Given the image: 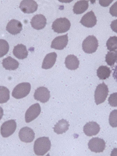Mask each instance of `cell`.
I'll return each instance as SVG.
<instances>
[{
  "mask_svg": "<svg viewBox=\"0 0 117 156\" xmlns=\"http://www.w3.org/2000/svg\"><path fill=\"white\" fill-rule=\"evenodd\" d=\"M51 147V141L48 137L39 138L34 142V153L37 155L44 156L49 151Z\"/></svg>",
  "mask_w": 117,
  "mask_h": 156,
  "instance_id": "cell-1",
  "label": "cell"
},
{
  "mask_svg": "<svg viewBox=\"0 0 117 156\" xmlns=\"http://www.w3.org/2000/svg\"><path fill=\"white\" fill-rule=\"evenodd\" d=\"M31 85L29 83H19L14 88L12 95L14 98L20 99L27 97L30 93Z\"/></svg>",
  "mask_w": 117,
  "mask_h": 156,
  "instance_id": "cell-2",
  "label": "cell"
},
{
  "mask_svg": "<svg viewBox=\"0 0 117 156\" xmlns=\"http://www.w3.org/2000/svg\"><path fill=\"white\" fill-rule=\"evenodd\" d=\"M70 27V22L66 18L57 19L52 25V29L54 32L58 33H65L69 30Z\"/></svg>",
  "mask_w": 117,
  "mask_h": 156,
  "instance_id": "cell-3",
  "label": "cell"
},
{
  "mask_svg": "<svg viewBox=\"0 0 117 156\" xmlns=\"http://www.w3.org/2000/svg\"><path fill=\"white\" fill-rule=\"evenodd\" d=\"M98 47V41L94 36H89L86 37L82 44L83 51L87 54L95 52Z\"/></svg>",
  "mask_w": 117,
  "mask_h": 156,
  "instance_id": "cell-4",
  "label": "cell"
},
{
  "mask_svg": "<svg viewBox=\"0 0 117 156\" xmlns=\"http://www.w3.org/2000/svg\"><path fill=\"white\" fill-rule=\"evenodd\" d=\"M108 89L104 83L97 86L94 93V100L97 105L104 102L108 95Z\"/></svg>",
  "mask_w": 117,
  "mask_h": 156,
  "instance_id": "cell-5",
  "label": "cell"
},
{
  "mask_svg": "<svg viewBox=\"0 0 117 156\" xmlns=\"http://www.w3.org/2000/svg\"><path fill=\"white\" fill-rule=\"evenodd\" d=\"M16 129V123L14 120L6 121L1 126V134L3 137H9L14 133Z\"/></svg>",
  "mask_w": 117,
  "mask_h": 156,
  "instance_id": "cell-6",
  "label": "cell"
},
{
  "mask_svg": "<svg viewBox=\"0 0 117 156\" xmlns=\"http://www.w3.org/2000/svg\"><path fill=\"white\" fill-rule=\"evenodd\" d=\"M88 146L91 151L96 153L103 152L105 148V143L103 139L93 138L89 141Z\"/></svg>",
  "mask_w": 117,
  "mask_h": 156,
  "instance_id": "cell-7",
  "label": "cell"
},
{
  "mask_svg": "<svg viewBox=\"0 0 117 156\" xmlns=\"http://www.w3.org/2000/svg\"><path fill=\"white\" fill-rule=\"evenodd\" d=\"M41 108L38 103L33 104L26 111L25 114V121L29 123L34 120L40 115Z\"/></svg>",
  "mask_w": 117,
  "mask_h": 156,
  "instance_id": "cell-8",
  "label": "cell"
},
{
  "mask_svg": "<svg viewBox=\"0 0 117 156\" xmlns=\"http://www.w3.org/2000/svg\"><path fill=\"white\" fill-rule=\"evenodd\" d=\"M35 134L31 128L26 126L20 129L19 136L21 141L25 143H31L35 138Z\"/></svg>",
  "mask_w": 117,
  "mask_h": 156,
  "instance_id": "cell-9",
  "label": "cell"
},
{
  "mask_svg": "<svg viewBox=\"0 0 117 156\" xmlns=\"http://www.w3.org/2000/svg\"><path fill=\"white\" fill-rule=\"evenodd\" d=\"M34 97L35 99L41 103H46L51 97L50 92L46 87H39L35 91Z\"/></svg>",
  "mask_w": 117,
  "mask_h": 156,
  "instance_id": "cell-10",
  "label": "cell"
},
{
  "mask_svg": "<svg viewBox=\"0 0 117 156\" xmlns=\"http://www.w3.org/2000/svg\"><path fill=\"white\" fill-rule=\"evenodd\" d=\"M19 8L25 13H32L36 12L38 5L34 0H23L20 4Z\"/></svg>",
  "mask_w": 117,
  "mask_h": 156,
  "instance_id": "cell-11",
  "label": "cell"
},
{
  "mask_svg": "<svg viewBox=\"0 0 117 156\" xmlns=\"http://www.w3.org/2000/svg\"><path fill=\"white\" fill-rule=\"evenodd\" d=\"M80 23L87 27L91 28L95 26L97 23V17L93 11L87 12L82 18Z\"/></svg>",
  "mask_w": 117,
  "mask_h": 156,
  "instance_id": "cell-12",
  "label": "cell"
},
{
  "mask_svg": "<svg viewBox=\"0 0 117 156\" xmlns=\"http://www.w3.org/2000/svg\"><path fill=\"white\" fill-rule=\"evenodd\" d=\"M68 41V34L58 36L54 39L51 45V48L55 49H63L67 45Z\"/></svg>",
  "mask_w": 117,
  "mask_h": 156,
  "instance_id": "cell-13",
  "label": "cell"
},
{
  "mask_svg": "<svg viewBox=\"0 0 117 156\" xmlns=\"http://www.w3.org/2000/svg\"><path fill=\"white\" fill-rule=\"evenodd\" d=\"M32 27L37 30L44 29L47 24V19L44 15L37 14L35 15L30 21Z\"/></svg>",
  "mask_w": 117,
  "mask_h": 156,
  "instance_id": "cell-14",
  "label": "cell"
},
{
  "mask_svg": "<svg viewBox=\"0 0 117 156\" xmlns=\"http://www.w3.org/2000/svg\"><path fill=\"white\" fill-rule=\"evenodd\" d=\"M99 125L95 122H87L83 126V131L86 136H91L98 134L100 131Z\"/></svg>",
  "mask_w": 117,
  "mask_h": 156,
  "instance_id": "cell-15",
  "label": "cell"
},
{
  "mask_svg": "<svg viewBox=\"0 0 117 156\" xmlns=\"http://www.w3.org/2000/svg\"><path fill=\"white\" fill-rule=\"evenodd\" d=\"M7 31L11 34L16 35L20 33L22 30V24L20 22L15 19H12L7 25Z\"/></svg>",
  "mask_w": 117,
  "mask_h": 156,
  "instance_id": "cell-16",
  "label": "cell"
},
{
  "mask_svg": "<svg viewBox=\"0 0 117 156\" xmlns=\"http://www.w3.org/2000/svg\"><path fill=\"white\" fill-rule=\"evenodd\" d=\"M57 54L55 52L47 54L43 61L42 68L44 69H49L53 66L56 61Z\"/></svg>",
  "mask_w": 117,
  "mask_h": 156,
  "instance_id": "cell-17",
  "label": "cell"
},
{
  "mask_svg": "<svg viewBox=\"0 0 117 156\" xmlns=\"http://www.w3.org/2000/svg\"><path fill=\"white\" fill-rule=\"evenodd\" d=\"M12 52L14 56L20 59L27 58L28 54L26 46L22 44H18L14 47Z\"/></svg>",
  "mask_w": 117,
  "mask_h": 156,
  "instance_id": "cell-18",
  "label": "cell"
},
{
  "mask_svg": "<svg viewBox=\"0 0 117 156\" xmlns=\"http://www.w3.org/2000/svg\"><path fill=\"white\" fill-rule=\"evenodd\" d=\"M2 66L5 69L8 70H15L19 68V62L11 56L4 58L2 62Z\"/></svg>",
  "mask_w": 117,
  "mask_h": 156,
  "instance_id": "cell-19",
  "label": "cell"
},
{
  "mask_svg": "<svg viewBox=\"0 0 117 156\" xmlns=\"http://www.w3.org/2000/svg\"><path fill=\"white\" fill-rule=\"evenodd\" d=\"M79 61L75 55H68L65 58V64L66 67L70 70H76L79 68Z\"/></svg>",
  "mask_w": 117,
  "mask_h": 156,
  "instance_id": "cell-20",
  "label": "cell"
},
{
  "mask_svg": "<svg viewBox=\"0 0 117 156\" xmlns=\"http://www.w3.org/2000/svg\"><path fill=\"white\" fill-rule=\"evenodd\" d=\"M69 122L66 120L62 119L58 121L53 128L54 132L57 134H62L69 129Z\"/></svg>",
  "mask_w": 117,
  "mask_h": 156,
  "instance_id": "cell-21",
  "label": "cell"
},
{
  "mask_svg": "<svg viewBox=\"0 0 117 156\" xmlns=\"http://www.w3.org/2000/svg\"><path fill=\"white\" fill-rule=\"evenodd\" d=\"M88 7L89 1H78L74 5L73 12L76 14H81L87 10Z\"/></svg>",
  "mask_w": 117,
  "mask_h": 156,
  "instance_id": "cell-22",
  "label": "cell"
},
{
  "mask_svg": "<svg viewBox=\"0 0 117 156\" xmlns=\"http://www.w3.org/2000/svg\"><path fill=\"white\" fill-rule=\"evenodd\" d=\"M111 73L110 68L107 66H101L97 70V75L100 80H105L109 78Z\"/></svg>",
  "mask_w": 117,
  "mask_h": 156,
  "instance_id": "cell-23",
  "label": "cell"
},
{
  "mask_svg": "<svg viewBox=\"0 0 117 156\" xmlns=\"http://www.w3.org/2000/svg\"><path fill=\"white\" fill-rule=\"evenodd\" d=\"M117 61V51H110L105 56V61L110 66H113Z\"/></svg>",
  "mask_w": 117,
  "mask_h": 156,
  "instance_id": "cell-24",
  "label": "cell"
},
{
  "mask_svg": "<svg viewBox=\"0 0 117 156\" xmlns=\"http://www.w3.org/2000/svg\"><path fill=\"white\" fill-rule=\"evenodd\" d=\"M10 98V92L5 86L0 87V103L1 104L7 102Z\"/></svg>",
  "mask_w": 117,
  "mask_h": 156,
  "instance_id": "cell-25",
  "label": "cell"
},
{
  "mask_svg": "<svg viewBox=\"0 0 117 156\" xmlns=\"http://www.w3.org/2000/svg\"><path fill=\"white\" fill-rule=\"evenodd\" d=\"M9 50V44L3 39L0 40V57H3L8 53Z\"/></svg>",
  "mask_w": 117,
  "mask_h": 156,
  "instance_id": "cell-26",
  "label": "cell"
},
{
  "mask_svg": "<svg viewBox=\"0 0 117 156\" xmlns=\"http://www.w3.org/2000/svg\"><path fill=\"white\" fill-rule=\"evenodd\" d=\"M107 49L110 51H115L117 49V37H110L107 42Z\"/></svg>",
  "mask_w": 117,
  "mask_h": 156,
  "instance_id": "cell-27",
  "label": "cell"
},
{
  "mask_svg": "<svg viewBox=\"0 0 117 156\" xmlns=\"http://www.w3.org/2000/svg\"><path fill=\"white\" fill-rule=\"evenodd\" d=\"M109 122L112 127H117V110H113L110 113Z\"/></svg>",
  "mask_w": 117,
  "mask_h": 156,
  "instance_id": "cell-28",
  "label": "cell"
},
{
  "mask_svg": "<svg viewBox=\"0 0 117 156\" xmlns=\"http://www.w3.org/2000/svg\"><path fill=\"white\" fill-rule=\"evenodd\" d=\"M108 103L111 106L117 107V93H112L108 98Z\"/></svg>",
  "mask_w": 117,
  "mask_h": 156,
  "instance_id": "cell-29",
  "label": "cell"
},
{
  "mask_svg": "<svg viewBox=\"0 0 117 156\" xmlns=\"http://www.w3.org/2000/svg\"><path fill=\"white\" fill-rule=\"evenodd\" d=\"M109 12L112 16L117 17V1L110 8Z\"/></svg>",
  "mask_w": 117,
  "mask_h": 156,
  "instance_id": "cell-30",
  "label": "cell"
},
{
  "mask_svg": "<svg viewBox=\"0 0 117 156\" xmlns=\"http://www.w3.org/2000/svg\"><path fill=\"white\" fill-rule=\"evenodd\" d=\"M113 66V67L112 68V70L113 71L112 76L115 80L117 82V61Z\"/></svg>",
  "mask_w": 117,
  "mask_h": 156,
  "instance_id": "cell-31",
  "label": "cell"
},
{
  "mask_svg": "<svg viewBox=\"0 0 117 156\" xmlns=\"http://www.w3.org/2000/svg\"><path fill=\"white\" fill-rule=\"evenodd\" d=\"M111 27L113 31L117 33V19L113 21L111 23Z\"/></svg>",
  "mask_w": 117,
  "mask_h": 156,
  "instance_id": "cell-32",
  "label": "cell"
},
{
  "mask_svg": "<svg viewBox=\"0 0 117 156\" xmlns=\"http://www.w3.org/2000/svg\"><path fill=\"white\" fill-rule=\"evenodd\" d=\"M113 1H99L100 5H102L103 7H107L108 5H109L111 2H112Z\"/></svg>",
  "mask_w": 117,
  "mask_h": 156,
  "instance_id": "cell-33",
  "label": "cell"
}]
</instances>
